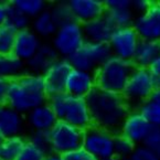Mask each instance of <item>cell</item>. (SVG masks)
Wrapping results in <instances>:
<instances>
[{
	"label": "cell",
	"instance_id": "cell-1",
	"mask_svg": "<svg viewBox=\"0 0 160 160\" xmlns=\"http://www.w3.org/2000/svg\"><path fill=\"white\" fill-rule=\"evenodd\" d=\"M94 126L118 134L122 122L132 108L122 94L106 92L98 87L86 97Z\"/></svg>",
	"mask_w": 160,
	"mask_h": 160
},
{
	"label": "cell",
	"instance_id": "cell-2",
	"mask_svg": "<svg viewBox=\"0 0 160 160\" xmlns=\"http://www.w3.org/2000/svg\"><path fill=\"white\" fill-rule=\"evenodd\" d=\"M48 98L42 74L27 71L21 76L10 81L7 105L22 115H27L35 107L45 104Z\"/></svg>",
	"mask_w": 160,
	"mask_h": 160
},
{
	"label": "cell",
	"instance_id": "cell-3",
	"mask_svg": "<svg viewBox=\"0 0 160 160\" xmlns=\"http://www.w3.org/2000/svg\"><path fill=\"white\" fill-rule=\"evenodd\" d=\"M48 104L59 120L85 130L93 125L86 98L72 96L64 92L48 98Z\"/></svg>",
	"mask_w": 160,
	"mask_h": 160
},
{
	"label": "cell",
	"instance_id": "cell-4",
	"mask_svg": "<svg viewBox=\"0 0 160 160\" xmlns=\"http://www.w3.org/2000/svg\"><path fill=\"white\" fill-rule=\"evenodd\" d=\"M135 68L132 61L112 55L95 72L96 87L106 92L122 94Z\"/></svg>",
	"mask_w": 160,
	"mask_h": 160
},
{
	"label": "cell",
	"instance_id": "cell-5",
	"mask_svg": "<svg viewBox=\"0 0 160 160\" xmlns=\"http://www.w3.org/2000/svg\"><path fill=\"white\" fill-rule=\"evenodd\" d=\"M152 76L153 74L150 68H134L122 93L132 109H137L142 103L150 99L155 91Z\"/></svg>",
	"mask_w": 160,
	"mask_h": 160
},
{
	"label": "cell",
	"instance_id": "cell-6",
	"mask_svg": "<svg viewBox=\"0 0 160 160\" xmlns=\"http://www.w3.org/2000/svg\"><path fill=\"white\" fill-rule=\"evenodd\" d=\"M50 42L57 50L60 58L68 59L86 42L83 24L74 20L59 27Z\"/></svg>",
	"mask_w": 160,
	"mask_h": 160
},
{
	"label": "cell",
	"instance_id": "cell-7",
	"mask_svg": "<svg viewBox=\"0 0 160 160\" xmlns=\"http://www.w3.org/2000/svg\"><path fill=\"white\" fill-rule=\"evenodd\" d=\"M50 134L52 152L65 156L83 147L84 130L64 120H58L54 127L50 130Z\"/></svg>",
	"mask_w": 160,
	"mask_h": 160
},
{
	"label": "cell",
	"instance_id": "cell-8",
	"mask_svg": "<svg viewBox=\"0 0 160 160\" xmlns=\"http://www.w3.org/2000/svg\"><path fill=\"white\" fill-rule=\"evenodd\" d=\"M116 135L105 128L92 125L84 130L83 148L97 160L112 157L115 155Z\"/></svg>",
	"mask_w": 160,
	"mask_h": 160
},
{
	"label": "cell",
	"instance_id": "cell-9",
	"mask_svg": "<svg viewBox=\"0 0 160 160\" xmlns=\"http://www.w3.org/2000/svg\"><path fill=\"white\" fill-rule=\"evenodd\" d=\"M140 41V38L134 27H126L114 30L108 44L113 55L132 61Z\"/></svg>",
	"mask_w": 160,
	"mask_h": 160
},
{
	"label": "cell",
	"instance_id": "cell-10",
	"mask_svg": "<svg viewBox=\"0 0 160 160\" xmlns=\"http://www.w3.org/2000/svg\"><path fill=\"white\" fill-rule=\"evenodd\" d=\"M132 27L140 40L160 42V1H152L148 11L136 16Z\"/></svg>",
	"mask_w": 160,
	"mask_h": 160
},
{
	"label": "cell",
	"instance_id": "cell-11",
	"mask_svg": "<svg viewBox=\"0 0 160 160\" xmlns=\"http://www.w3.org/2000/svg\"><path fill=\"white\" fill-rule=\"evenodd\" d=\"M72 68H73L71 65L70 61L64 58H60L57 62H54L50 66L49 70L43 74L45 93L48 97L65 92L66 80Z\"/></svg>",
	"mask_w": 160,
	"mask_h": 160
},
{
	"label": "cell",
	"instance_id": "cell-12",
	"mask_svg": "<svg viewBox=\"0 0 160 160\" xmlns=\"http://www.w3.org/2000/svg\"><path fill=\"white\" fill-rule=\"evenodd\" d=\"M151 129L148 120L138 109H132L122 122L118 134L132 140L135 145H142Z\"/></svg>",
	"mask_w": 160,
	"mask_h": 160
},
{
	"label": "cell",
	"instance_id": "cell-13",
	"mask_svg": "<svg viewBox=\"0 0 160 160\" xmlns=\"http://www.w3.org/2000/svg\"><path fill=\"white\" fill-rule=\"evenodd\" d=\"M96 88V76L93 72L72 68L65 84V92L72 96L86 98Z\"/></svg>",
	"mask_w": 160,
	"mask_h": 160
},
{
	"label": "cell",
	"instance_id": "cell-14",
	"mask_svg": "<svg viewBox=\"0 0 160 160\" xmlns=\"http://www.w3.org/2000/svg\"><path fill=\"white\" fill-rule=\"evenodd\" d=\"M42 44V39L32 29H24L17 32L12 53L24 63H27L40 50Z\"/></svg>",
	"mask_w": 160,
	"mask_h": 160
},
{
	"label": "cell",
	"instance_id": "cell-15",
	"mask_svg": "<svg viewBox=\"0 0 160 160\" xmlns=\"http://www.w3.org/2000/svg\"><path fill=\"white\" fill-rule=\"evenodd\" d=\"M26 116L7 104L0 105V132L5 137L24 135L27 129Z\"/></svg>",
	"mask_w": 160,
	"mask_h": 160
},
{
	"label": "cell",
	"instance_id": "cell-16",
	"mask_svg": "<svg viewBox=\"0 0 160 160\" xmlns=\"http://www.w3.org/2000/svg\"><path fill=\"white\" fill-rule=\"evenodd\" d=\"M68 3L73 11L74 20L82 24L105 16L104 0H70Z\"/></svg>",
	"mask_w": 160,
	"mask_h": 160
},
{
	"label": "cell",
	"instance_id": "cell-17",
	"mask_svg": "<svg viewBox=\"0 0 160 160\" xmlns=\"http://www.w3.org/2000/svg\"><path fill=\"white\" fill-rule=\"evenodd\" d=\"M24 116H26L27 127L30 129V132H35V130L50 132L59 120L48 102L35 107Z\"/></svg>",
	"mask_w": 160,
	"mask_h": 160
},
{
	"label": "cell",
	"instance_id": "cell-18",
	"mask_svg": "<svg viewBox=\"0 0 160 160\" xmlns=\"http://www.w3.org/2000/svg\"><path fill=\"white\" fill-rule=\"evenodd\" d=\"M60 59L59 53L53 48L51 42H43L39 50L28 62H27V71L31 73L44 74L52 64Z\"/></svg>",
	"mask_w": 160,
	"mask_h": 160
},
{
	"label": "cell",
	"instance_id": "cell-19",
	"mask_svg": "<svg viewBox=\"0 0 160 160\" xmlns=\"http://www.w3.org/2000/svg\"><path fill=\"white\" fill-rule=\"evenodd\" d=\"M83 30H84L85 39L88 42L108 43L115 29L106 19V17L103 16L101 18L83 23Z\"/></svg>",
	"mask_w": 160,
	"mask_h": 160
},
{
	"label": "cell",
	"instance_id": "cell-20",
	"mask_svg": "<svg viewBox=\"0 0 160 160\" xmlns=\"http://www.w3.org/2000/svg\"><path fill=\"white\" fill-rule=\"evenodd\" d=\"M160 57V42L141 40L132 62L136 68H150Z\"/></svg>",
	"mask_w": 160,
	"mask_h": 160
},
{
	"label": "cell",
	"instance_id": "cell-21",
	"mask_svg": "<svg viewBox=\"0 0 160 160\" xmlns=\"http://www.w3.org/2000/svg\"><path fill=\"white\" fill-rule=\"evenodd\" d=\"M31 29L34 31L40 37L42 40L53 38V35L59 29V26L54 21L53 17L49 9L43 11L38 17H35L34 19L31 20Z\"/></svg>",
	"mask_w": 160,
	"mask_h": 160
},
{
	"label": "cell",
	"instance_id": "cell-22",
	"mask_svg": "<svg viewBox=\"0 0 160 160\" xmlns=\"http://www.w3.org/2000/svg\"><path fill=\"white\" fill-rule=\"evenodd\" d=\"M27 72V64L11 54H0V76L11 81Z\"/></svg>",
	"mask_w": 160,
	"mask_h": 160
},
{
	"label": "cell",
	"instance_id": "cell-23",
	"mask_svg": "<svg viewBox=\"0 0 160 160\" xmlns=\"http://www.w3.org/2000/svg\"><path fill=\"white\" fill-rule=\"evenodd\" d=\"M27 141L28 139L26 135L6 137L0 145V158L3 160H16L26 146Z\"/></svg>",
	"mask_w": 160,
	"mask_h": 160
},
{
	"label": "cell",
	"instance_id": "cell-24",
	"mask_svg": "<svg viewBox=\"0 0 160 160\" xmlns=\"http://www.w3.org/2000/svg\"><path fill=\"white\" fill-rule=\"evenodd\" d=\"M106 19L113 26L114 29L132 27L136 18V14L132 9H117V10H107L105 12Z\"/></svg>",
	"mask_w": 160,
	"mask_h": 160
},
{
	"label": "cell",
	"instance_id": "cell-25",
	"mask_svg": "<svg viewBox=\"0 0 160 160\" xmlns=\"http://www.w3.org/2000/svg\"><path fill=\"white\" fill-rule=\"evenodd\" d=\"M11 3L31 20L48 9V2L45 0H12Z\"/></svg>",
	"mask_w": 160,
	"mask_h": 160
},
{
	"label": "cell",
	"instance_id": "cell-26",
	"mask_svg": "<svg viewBox=\"0 0 160 160\" xmlns=\"http://www.w3.org/2000/svg\"><path fill=\"white\" fill-rule=\"evenodd\" d=\"M54 21L59 27L64 26L68 22L74 21L73 11L71 9L68 1H58L49 8Z\"/></svg>",
	"mask_w": 160,
	"mask_h": 160
},
{
	"label": "cell",
	"instance_id": "cell-27",
	"mask_svg": "<svg viewBox=\"0 0 160 160\" xmlns=\"http://www.w3.org/2000/svg\"><path fill=\"white\" fill-rule=\"evenodd\" d=\"M6 24H8L9 27H11L13 30L18 31L24 30L31 27V19L28 18L27 16H24L22 12H20L19 10L14 8L12 6L11 1H10V7L9 11H8V17Z\"/></svg>",
	"mask_w": 160,
	"mask_h": 160
},
{
	"label": "cell",
	"instance_id": "cell-28",
	"mask_svg": "<svg viewBox=\"0 0 160 160\" xmlns=\"http://www.w3.org/2000/svg\"><path fill=\"white\" fill-rule=\"evenodd\" d=\"M17 31L8 24L0 26V54H11L13 52Z\"/></svg>",
	"mask_w": 160,
	"mask_h": 160
},
{
	"label": "cell",
	"instance_id": "cell-29",
	"mask_svg": "<svg viewBox=\"0 0 160 160\" xmlns=\"http://www.w3.org/2000/svg\"><path fill=\"white\" fill-rule=\"evenodd\" d=\"M137 109L148 120L151 126H160V104L148 99L141 104Z\"/></svg>",
	"mask_w": 160,
	"mask_h": 160
},
{
	"label": "cell",
	"instance_id": "cell-30",
	"mask_svg": "<svg viewBox=\"0 0 160 160\" xmlns=\"http://www.w3.org/2000/svg\"><path fill=\"white\" fill-rule=\"evenodd\" d=\"M27 136L29 142L34 145L35 147L40 148L44 152L49 155L52 152L51 149V134L50 132H45V130H35V132H30Z\"/></svg>",
	"mask_w": 160,
	"mask_h": 160
},
{
	"label": "cell",
	"instance_id": "cell-31",
	"mask_svg": "<svg viewBox=\"0 0 160 160\" xmlns=\"http://www.w3.org/2000/svg\"><path fill=\"white\" fill-rule=\"evenodd\" d=\"M137 145H135L132 140L124 137L122 135L117 134L115 138V155L122 159L127 160L129 156L135 150Z\"/></svg>",
	"mask_w": 160,
	"mask_h": 160
},
{
	"label": "cell",
	"instance_id": "cell-32",
	"mask_svg": "<svg viewBox=\"0 0 160 160\" xmlns=\"http://www.w3.org/2000/svg\"><path fill=\"white\" fill-rule=\"evenodd\" d=\"M48 153L41 150L40 148L35 147L31 142L27 141L26 146L17 157L16 160H45L47 159Z\"/></svg>",
	"mask_w": 160,
	"mask_h": 160
},
{
	"label": "cell",
	"instance_id": "cell-33",
	"mask_svg": "<svg viewBox=\"0 0 160 160\" xmlns=\"http://www.w3.org/2000/svg\"><path fill=\"white\" fill-rule=\"evenodd\" d=\"M142 145L160 156V126H151L150 132Z\"/></svg>",
	"mask_w": 160,
	"mask_h": 160
},
{
	"label": "cell",
	"instance_id": "cell-34",
	"mask_svg": "<svg viewBox=\"0 0 160 160\" xmlns=\"http://www.w3.org/2000/svg\"><path fill=\"white\" fill-rule=\"evenodd\" d=\"M127 160H160V156L147 148L145 145H137Z\"/></svg>",
	"mask_w": 160,
	"mask_h": 160
},
{
	"label": "cell",
	"instance_id": "cell-35",
	"mask_svg": "<svg viewBox=\"0 0 160 160\" xmlns=\"http://www.w3.org/2000/svg\"><path fill=\"white\" fill-rule=\"evenodd\" d=\"M66 160H97L93 155H91L84 148H78L74 151H71L68 155H65Z\"/></svg>",
	"mask_w": 160,
	"mask_h": 160
},
{
	"label": "cell",
	"instance_id": "cell-36",
	"mask_svg": "<svg viewBox=\"0 0 160 160\" xmlns=\"http://www.w3.org/2000/svg\"><path fill=\"white\" fill-rule=\"evenodd\" d=\"M107 10L132 9V0H104Z\"/></svg>",
	"mask_w": 160,
	"mask_h": 160
},
{
	"label": "cell",
	"instance_id": "cell-37",
	"mask_svg": "<svg viewBox=\"0 0 160 160\" xmlns=\"http://www.w3.org/2000/svg\"><path fill=\"white\" fill-rule=\"evenodd\" d=\"M151 0H132V10L136 16L148 11L151 6Z\"/></svg>",
	"mask_w": 160,
	"mask_h": 160
},
{
	"label": "cell",
	"instance_id": "cell-38",
	"mask_svg": "<svg viewBox=\"0 0 160 160\" xmlns=\"http://www.w3.org/2000/svg\"><path fill=\"white\" fill-rule=\"evenodd\" d=\"M10 81L5 78L0 76V105L7 104V95H8V88H9Z\"/></svg>",
	"mask_w": 160,
	"mask_h": 160
},
{
	"label": "cell",
	"instance_id": "cell-39",
	"mask_svg": "<svg viewBox=\"0 0 160 160\" xmlns=\"http://www.w3.org/2000/svg\"><path fill=\"white\" fill-rule=\"evenodd\" d=\"M10 1H1L0 0V26L6 23L8 17V11H9Z\"/></svg>",
	"mask_w": 160,
	"mask_h": 160
},
{
	"label": "cell",
	"instance_id": "cell-40",
	"mask_svg": "<svg viewBox=\"0 0 160 160\" xmlns=\"http://www.w3.org/2000/svg\"><path fill=\"white\" fill-rule=\"evenodd\" d=\"M45 160H66L65 156L64 155H60V153H55V152H50L47 156V159Z\"/></svg>",
	"mask_w": 160,
	"mask_h": 160
},
{
	"label": "cell",
	"instance_id": "cell-41",
	"mask_svg": "<svg viewBox=\"0 0 160 160\" xmlns=\"http://www.w3.org/2000/svg\"><path fill=\"white\" fill-rule=\"evenodd\" d=\"M151 72L152 73H156V74H160V57L157 59V61L153 63V65L150 68Z\"/></svg>",
	"mask_w": 160,
	"mask_h": 160
},
{
	"label": "cell",
	"instance_id": "cell-42",
	"mask_svg": "<svg viewBox=\"0 0 160 160\" xmlns=\"http://www.w3.org/2000/svg\"><path fill=\"white\" fill-rule=\"evenodd\" d=\"M150 99H151V101H153V102H156V103L160 104V88H156V90L153 91Z\"/></svg>",
	"mask_w": 160,
	"mask_h": 160
},
{
	"label": "cell",
	"instance_id": "cell-43",
	"mask_svg": "<svg viewBox=\"0 0 160 160\" xmlns=\"http://www.w3.org/2000/svg\"><path fill=\"white\" fill-rule=\"evenodd\" d=\"M153 76V85H155V90L156 88H160V74H156V73H152Z\"/></svg>",
	"mask_w": 160,
	"mask_h": 160
},
{
	"label": "cell",
	"instance_id": "cell-44",
	"mask_svg": "<svg viewBox=\"0 0 160 160\" xmlns=\"http://www.w3.org/2000/svg\"><path fill=\"white\" fill-rule=\"evenodd\" d=\"M101 160H125V159H122V158H119L116 155H114V156H112V157L105 158V159H101Z\"/></svg>",
	"mask_w": 160,
	"mask_h": 160
},
{
	"label": "cell",
	"instance_id": "cell-45",
	"mask_svg": "<svg viewBox=\"0 0 160 160\" xmlns=\"http://www.w3.org/2000/svg\"><path fill=\"white\" fill-rule=\"evenodd\" d=\"M5 138H6V137L3 136V134H2L1 132H0V145L2 144V141L5 140Z\"/></svg>",
	"mask_w": 160,
	"mask_h": 160
},
{
	"label": "cell",
	"instance_id": "cell-46",
	"mask_svg": "<svg viewBox=\"0 0 160 160\" xmlns=\"http://www.w3.org/2000/svg\"><path fill=\"white\" fill-rule=\"evenodd\" d=\"M0 160H3V159H1V158H0Z\"/></svg>",
	"mask_w": 160,
	"mask_h": 160
}]
</instances>
